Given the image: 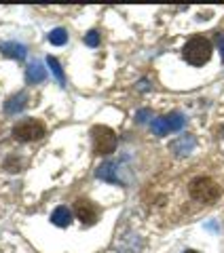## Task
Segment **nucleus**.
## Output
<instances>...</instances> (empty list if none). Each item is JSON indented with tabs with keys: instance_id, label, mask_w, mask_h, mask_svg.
<instances>
[{
	"instance_id": "f257e3e1",
	"label": "nucleus",
	"mask_w": 224,
	"mask_h": 253,
	"mask_svg": "<svg viewBox=\"0 0 224 253\" xmlns=\"http://www.w3.org/2000/svg\"><path fill=\"white\" fill-rule=\"evenodd\" d=\"M182 57L186 63H190V66L201 68L212 59V42L207 41L205 36L188 38L186 44H184V49H182Z\"/></svg>"
},
{
	"instance_id": "f03ea898",
	"label": "nucleus",
	"mask_w": 224,
	"mask_h": 253,
	"mask_svg": "<svg viewBox=\"0 0 224 253\" xmlns=\"http://www.w3.org/2000/svg\"><path fill=\"white\" fill-rule=\"evenodd\" d=\"M188 194L197 203H214L220 199L222 188L212 177H195L188 184Z\"/></svg>"
},
{
	"instance_id": "7ed1b4c3",
	"label": "nucleus",
	"mask_w": 224,
	"mask_h": 253,
	"mask_svg": "<svg viewBox=\"0 0 224 253\" xmlns=\"http://www.w3.org/2000/svg\"><path fill=\"white\" fill-rule=\"evenodd\" d=\"M91 141H93V152L100 154V156H106V154H112L116 150L118 137H116V133L112 131L110 126L95 125L91 129Z\"/></svg>"
},
{
	"instance_id": "20e7f679",
	"label": "nucleus",
	"mask_w": 224,
	"mask_h": 253,
	"mask_svg": "<svg viewBox=\"0 0 224 253\" xmlns=\"http://www.w3.org/2000/svg\"><path fill=\"white\" fill-rule=\"evenodd\" d=\"M45 133H47V126L38 118H26V121H21L13 126V135L19 141H36L45 137Z\"/></svg>"
},
{
	"instance_id": "39448f33",
	"label": "nucleus",
	"mask_w": 224,
	"mask_h": 253,
	"mask_svg": "<svg viewBox=\"0 0 224 253\" xmlns=\"http://www.w3.org/2000/svg\"><path fill=\"white\" fill-rule=\"evenodd\" d=\"M184 116L178 114V112H171V114H167V116H159L155 118L153 123H150V129H153L155 135L159 137H163L167 135V133H171V131H180L182 126H184Z\"/></svg>"
},
{
	"instance_id": "423d86ee",
	"label": "nucleus",
	"mask_w": 224,
	"mask_h": 253,
	"mask_svg": "<svg viewBox=\"0 0 224 253\" xmlns=\"http://www.w3.org/2000/svg\"><path fill=\"white\" fill-rule=\"evenodd\" d=\"M74 213L85 226H91V224L98 221V207H95L91 201H87V199H78L74 203Z\"/></svg>"
},
{
	"instance_id": "0eeeda50",
	"label": "nucleus",
	"mask_w": 224,
	"mask_h": 253,
	"mask_svg": "<svg viewBox=\"0 0 224 253\" xmlns=\"http://www.w3.org/2000/svg\"><path fill=\"white\" fill-rule=\"evenodd\" d=\"M26 104H28V93L19 91V93H15L13 97H9L4 101V112L6 114H17V112H21V110L26 108Z\"/></svg>"
},
{
	"instance_id": "6e6552de",
	"label": "nucleus",
	"mask_w": 224,
	"mask_h": 253,
	"mask_svg": "<svg viewBox=\"0 0 224 253\" xmlns=\"http://www.w3.org/2000/svg\"><path fill=\"white\" fill-rule=\"evenodd\" d=\"M0 51H2L4 57H11V59H23L26 57V46L19 44V42H2L0 44Z\"/></svg>"
},
{
	"instance_id": "1a4fd4ad",
	"label": "nucleus",
	"mask_w": 224,
	"mask_h": 253,
	"mask_svg": "<svg viewBox=\"0 0 224 253\" xmlns=\"http://www.w3.org/2000/svg\"><path fill=\"white\" fill-rule=\"evenodd\" d=\"M45 76H47V68L43 66L41 61H32L30 66H28V72H26L28 83H32V84L43 83V81H45Z\"/></svg>"
},
{
	"instance_id": "9d476101",
	"label": "nucleus",
	"mask_w": 224,
	"mask_h": 253,
	"mask_svg": "<svg viewBox=\"0 0 224 253\" xmlns=\"http://www.w3.org/2000/svg\"><path fill=\"white\" fill-rule=\"evenodd\" d=\"M95 175L104 181H110V184H121V179L116 177V167L112 163H102L98 171H95Z\"/></svg>"
},
{
	"instance_id": "9b49d317",
	"label": "nucleus",
	"mask_w": 224,
	"mask_h": 253,
	"mask_svg": "<svg viewBox=\"0 0 224 253\" xmlns=\"http://www.w3.org/2000/svg\"><path fill=\"white\" fill-rule=\"evenodd\" d=\"M193 148H195V137L193 135H182L180 139H175L173 144H171V150L178 156H186Z\"/></svg>"
},
{
	"instance_id": "f8f14e48",
	"label": "nucleus",
	"mask_w": 224,
	"mask_h": 253,
	"mask_svg": "<svg viewBox=\"0 0 224 253\" xmlns=\"http://www.w3.org/2000/svg\"><path fill=\"white\" fill-rule=\"evenodd\" d=\"M51 221L57 228H68L72 224V213L68 207H57L53 213H51Z\"/></svg>"
},
{
	"instance_id": "ddd939ff",
	"label": "nucleus",
	"mask_w": 224,
	"mask_h": 253,
	"mask_svg": "<svg viewBox=\"0 0 224 253\" xmlns=\"http://www.w3.org/2000/svg\"><path fill=\"white\" fill-rule=\"evenodd\" d=\"M47 66L51 68V72H53V76H55V81H57L61 86L66 84V76H63V70H61V66H59V61L53 57V55H49L47 57Z\"/></svg>"
},
{
	"instance_id": "4468645a",
	"label": "nucleus",
	"mask_w": 224,
	"mask_h": 253,
	"mask_svg": "<svg viewBox=\"0 0 224 253\" xmlns=\"http://www.w3.org/2000/svg\"><path fill=\"white\" fill-rule=\"evenodd\" d=\"M49 41H51V44H55V46L66 44V42H68V32L63 30V28H55L51 34H49Z\"/></svg>"
},
{
	"instance_id": "2eb2a0df",
	"label": "nucleus",
	"mask_w": 224,
	"mask_h": 253,
	"mask_svg": "<svg viewBox=\"0 0 224 253\" xmlns=\"http://www.w3.org/2000/svg\"><path fill=\"white\" fill-rule=\"evenodd\" d=\"M85 44H87V46H98V44H100V34H98V32L91 30L89 34L85 36Z\"/></svg>"
},
{
	"instance_id": "dca6fc26",
	"label": "nucleus",
	"mask_w": 224,
	"mask_h": 253,
	"mask_svg": "<svg viewBox=\"0 0 224 253\" xmlns=\"http://www.w3.org/2000/svg\"><path fill=\"white\" fill-rule=\"evenodd\" d=\"M218 49H220V55H222V61H224V34H218Z\"/></svg>"
},
{
	"instance_id": "f3484780",
	"label": "nucleus",
	"mask_w": 224,
	"mask_h": 253,
	"mask_svg": "<svg viewBox=\"0 0 224 253\" xmlns=\"http://www.w3.org/2000/svg\"><path fill=\"white\" fill-rule=\"evenodd\" d=\"M144 116H150V110H142V112L135 114V118H138L140 123H142V121H146V118H144Z\"/></svg>"
},
{
	"instance_id": "a211bd4d",
	"label": "nucleus",
	"mask_w": 224,
	"mask_h": 253,
	"mask_svg": "<svg viewBox=\"0 0 224 253\" xmlns=\"http://www.w3.org/2000/svg\"><path fill=\"white\" fill-rule=\"evenodd\" d=\"M184 253H199V251H195V249H188V251H184Z\"/></svg>"
}]
</instances>
